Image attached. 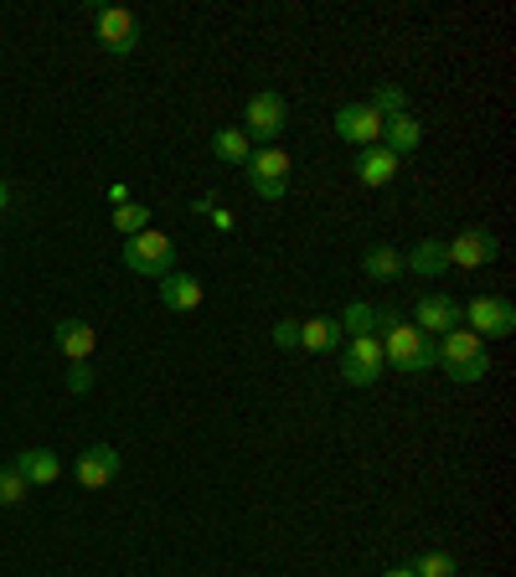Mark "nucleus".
Returning <instances> with one entry per match:
<instances>
[{
    "instance_id": "f257e3e1",
    "label": "nucleus",
    "mask_w": 516,
    "mask_h": 577,
    "mask_svg": "<svg viewBox=\"0 0 516 577\" xmlns=\"http://www.w3.org/2000/svg\"><path fill=\"white\" fill-rule=\"evenodd\" d=\"M377 330H383V361L398 372H429L439 366V341L424 335L413 320H403L398 309H377Z\"/></svg>"
},
{
    "instance_id": "f03ea898",
    "label": "nucleus",
    "mask_w": 516,
    "mask_h": 577,
    "mask_svg": "<svg viewBox=\"0 0 516 577\" xmlns=\"http://www.w3.org/2000/svg\"><path fill=\"white\" fill-rule=\"evenodd\" d=\"M439 366L455 381H485V372H491L485 341L476 330H449V335H439Z\"/></svg>"
},
{
    "instance_id": "7ed1b4c3",
    "label": "nucleus",
    "mask_w": 516,
    "mask_h": 577,
    "mask_svg": "<svg viewBox=\"0 0 516 577\" xmlns=\"http://www.w3.org/2000/svg\"><path fill=\"white\" fill-rule=\"evenodd\" d=\"M125 269L140 273V279H166V273H176V243H171L166 233H140L125 243Z\"/></svg>"
},
{
    "instance_id": "20e7f679",
    "label": "nucleus",
    "mask_w": 516,
    "mask_h": 577,
    "mask_svg": "<svg viewBox=\"0 0 516 577\" xmlns=\"http://www.w3.org/2000/svg\"><path fill=\"white\" fill-rule=\"evenodd\" d=\"M465 309V320H470V330H476L480 341H501V335H512L516 330V305L512 299H501V294H480V299H470Z\"/></svg>"
},
{
    "instance_id": "39448f33",
    "label": "nucleus",
    "mask_w": 516,
    "mask_h": 577,
    "mask_svg": "<svg viewBox=\"0 0 516 577\" xmlns=\"http://www.w3.org/2000/svg\"><path fill=\"white\" fill-rule=\"evenodd\" d=\"M93 32H98V47L114 57H129L140 47V21L119 5H93Z\"/></svg>"
},
{
    "instance_id": "423d86ee",
    "label": "nucleus",
    "mask_w": 516,
    "mask_h": 577,
    "mask_svg": "<svg viewBox=\"0 0 516 577\" xmlns=\"http://www.w3.org/2000/svg\"><path fill=\"white\" fill-rule=\"evenodd\" d=\"M248 186H254L263 201H284V191H290V155L284 150H258V155H248Z\"/></svg>"
},
{
    "instance_id": "0eeeda50",
    "label": "nucleus",
    "mask_w": 516,
    "mask_h": 577,
    "mask_svg": "<svg viewBox=\"0 0 516 577\" xmlns=\"http://www.w3.org/2000/svg\"><path fill=\"white\" fill-rule=\"evenodd\" d=\"M243 134L248 140H263V144H274L279 134H284V125H290V104L279 98L274 89H263V93H254L248 98V114H243Z\"/></svg>"
},
{
    "instance_id": "6e6552de",
    "label": "nucleus",
    "mask_w": 516,
    "mask_h": 577,
    "mask_svg": "<svg viewBox=\"0 0 516 577\" xmlns=\"http://www.w3.org/2000/svg\"><path fill=\"white\" fill-rule=\"evenodd\" d=\"M383 341L377 335H356V341H347V351H341V381L347 387H372V381L383 377Z\"/></svg>"
},
{
    "instance_id": "1a4fd4ad",
    "label": "nucleus",
    "mask_w": 516,
    "mask_h": 577,
    "mask_svg": "<svg viewBox=\"0 0 516 577\" xmlns=\"http://www.w3.org/2000/svg\"><path fill=\"white\" fill-rule=\"evenodd\" d=\"M119 469H125V459H119L114 444H89V449L78 454L73 480L83 490H104V485H114V474H119Z\"/></svg>"
},
{
    "instance_id": "9d476101",
    "label": "nucleus",
    "mask_w": 516,
    "mask_h": 577,
    "mask_svg": "<svg viewBox=\"0 0 516 577\" xmlns=\"http://www.w3.org/2000/svg\"><path fill=\"white\" fill-rule=\"evenodd\" d=\"M336 134L356 150H367V144H383V114L372 104H347L336 108Z\"/></svg>"
},
{
    "instance_id": "9b49d317",
    "label": "nucleus",
    "mask_w": 516,
    "mask_h": 577,
    "mask_svg": "<svg viewBox=\"0 0 516 577\" xmlns=\"http://www.w3.org/2000/svg\"><path fill=\"white\" fill-rule=\"evenodd\" d=\"M460 320H465V309H460V299H449V294H424L419 305H413V325L424 330V335H449V330H460Z\"/></svg>"
},
{
    "instance_id": "f8f14e48",
    "label": "nucleus",
    "mask_w": 516,
    "mask_h": 577,
    "mask_svg": "<svg viewBox=\"0 0 516 577\" xmlns=\"http://www.w3.org/2000/svg\"><path fill=\"white\" fill-rule=\"evenodd\" d=\"M496 237L485 233V227H465L455 243H444V258L455 263V269H485L491 258H496Z\"/></svg>"
},
{
    "instance_id": "ddd939ff",
    "label": "nucleus",
    "mask_w": 516,
    "mask_h": 577,
    "mask_svg": "<svg viewBox=\"0 0 516 577\" xmlns=\"http://www.w3.org/2000/svg\"><path fill=\"white\" fill-rule=\"evenodd\" d=\"M155 294H161V305L176 309V315L202 305V284H197L191 273H166V279H155Z\"/></svg>"
},
{
    "instance_id": "4468645a",
    "label": "nucleus",
    "mask_w": 516,
    "mask_h": 577,
    "mask_svg": "<svg viewBox=\"0 0 516 577\" xmlns=\"http://www.w3.org/2000/svg\"><path fill=\"white\" fill-rule=\"evenodd\" d=\"M52 341H57V351H62L68 361H89L93 345H98V335H93L89 320H57L52 325Z\"/></svg>"
},
{
    "instance_id": "2eb2a0df",
    "label": "nucleus",
    "mask_w": 516,
    "mask_h": 577,
    "mask_svg": "<svg viewBox=\"0 0 516 577\" xmlns=\"http://www.w3.org/2000/svg\"><path fill=\"white\" fill-rule=\"evenodd\" d=\"M383 144L403 161V155H413V150L424 144V125H419L413 114H392V119H383Z\"/></svg>"
},
{
    "instance_id": "dca6fc26",
    "label": "nucleus",
    "mask_w": 516,
    "mask_h": 577,
    "mask_svg": "<svg viewBox=\"0 0 516 577\" xmlns=\"http://www.w3.org/2000/svg\"><path fill=\"white\" fill-rule=\"evenodd\" d=\"M398 155L387 150V144H367L362 155H356V176H362V186H387V180L398 176Z\"/></svg>"
},
{
    "instance_id": "f3484780",
    "label": "nucleus",
    "mask_w": 516,
    "mask_h": 577,
    "mask_svg": "<svg viewBox=\"0 0 516 577\" xmlns=\"http://www.w3.org/2000/svg\"><path fill=\"white\" fill-rule=\"evenodd\" d=\"M16 469H21V480H26V485H57V480H62V459H57L52 449L16 454Z\"/></svg>"
},
{
    "instance_id": "a211bd4d",
    "label": "nucleus",
    "mask_w": 516,
    "mask_h": 577,
    "mask_svg": "<svg viewBox=\"0 0 516 577\" xmlns=\"http://www.w3.org/2000/svg\"><path fill=\"white\" fill-rule=\"evenodd\" d=\"M403 269L419 273V279H439V273L449 269V258H444V243H439V237H424L419 248L403 252Z\"/></svg>"
},
{
    "instance_id": "6ab92c4d",
    "label": "nucleus",
    "mask_w": 516,
    "mask_h": 577,
    "mask_svg": "<svg viewBox=\"0 0 516 577\" xmlns=\"http://www.w3.org/2000/svg\"><path fill=\"white\" fill-rule=\"evenodd\" d=\"M362 273H367V279H377V284H387V279H403V248L372 243V248L362 252Z\"/></svg>"
},
{
    "instance_id": "aec40b11",
    "label": "nucleus",
    "mask_w": 516,
    "mask_h": 577,
    "mask_svg": "<svg viewBox=\"0 0 516 577\" xmlns=\"http://www.w3.org/2000/svg\"><path fill=\"white\" fill-rule=\"evenodd\" d=\"M341 341H347V335H341V320L315 315V320L300 325V345H305V351H320V356H326V351H341Z\"/></svg>"
},
{
    "instance_id": "412c9836",
    "label": "nucleus",
    "mask_w": 516,
    "mask_h": 577,
    "mask_svg": "<svg viewBox=\"0 0 516 577\" xmlns=\"http://www.w3.org/2000/svg\"><path fill=\"white\" fill-rule=\"evenodd\" d=\"M212 155H218L222 165H248L254 140H248L243 129H218V134H212Z\"/></svg>"
},
{
    "instance_id": "4be33fe9",
    "label": "nucleus",
    "mask_w": 516,
    "mask_h": 577,
    "mask_svg": "<svg viewBox=\"0 0 516 577\" xmlns=\"http://www.w3.org/2000/svg\"><path fill=\"white\" fill-rule=\"evenodd\" d=\"M114 233L125 237H140L150 233V207H140V201H125V207H114Z\"/></svg>"
},
{
    "instance_id": "5701e85b",
    "label": "nucleus",
    "mask_w": 516,
    "mask_h": 577,
    "mask_svg": "<svg viewBox=\"0 0 516 577\" xmlns=\"http://www.w3.org/2000/svg\"><path fill=\"white\" fill-rule=\"evenodd\" d=\"M372 330H377V309L362 305V299H351L347 315H341V335H351V341H356V335H372Z\"/></svg>"
},
{
    "instance_id": "b1692460",
    "label": "nucleus",
    "mask_w": 516,
    "mask_h": 577,
    "mask_svg": "<svg viewBox=\"0 0 516 577\" xmlns=\"http://www.w3.org/2000/svg\"><path fill=\"white\" fill-rule=\"evenodd\" d=\"M32 495V485L21 480V469L16 464H0V510H11V505H21Z\"/></svg>"
},
{
    "instance_id": "393cba45",
    "label": "nucleus",
    "mask_w": 516,
    "mask_h": 577,
    "mask_svg": "<svg viewBox=\"0 0 516 577\" xmlns=\"http://www.w3.org/2000/svg\"><path fill=\"white\" fill-rule=\"evenodd\" d=\"M367 104L377 108V114H383V119H392V114H408V93L398 89V83H383V89L372 93Z\"/></svg>"
},
{
    "instance_id": "a878e982",
    "label": "nucleus",
    "mask_w": 516,
    "mask_h": 577,
    "mask_svg": "<svg viewBox=\"0 0 516 577\" xmlns=\"http://www.w3.org/2000/svg\"><path fill=\"white\" fill-rule=\"evenodd\" d=\"M460 573V562L449 557V552H424V557L413 562V577H455Z\"/></svg>"
},
{
    "instance_id": "bb28decb",
    "label": "nucleus",
    "mask_w": 516,
    "mask_h": 577,
    "mask_svg": "<svg viewBox=\"0 0 516 577\" xmlns=\"http://www.w3.org/2000/svg\"><path fill=\"white\" fill-rule=\"evenodd\" d=\"M68 392H73V397L93 392V366H89V361H73V372H68Z\"/></svg>"
},
{
    "instance_id": "cd10ccee",
    "label": "nucleus",
    "mask_w": 516,
    "mask_h": 577,
    "mask_svg": "<svg viewBox=\"0 0 516 577\" xmlns=\"http://www.w3.org/2000/svg\"><path fill=\"white\" fill-rule=\"evenodd\" d=\"M274 345L279 351H295L300 345V320H279L274 325Z\"/></svg>"
},
{
    "instance_id": "c85d7f7f",
    "label": "nucleus",
    "mask_w": 516,
    "mask_h": 577,
    "mask_svg": "<svg viewBox=\"0 0 516 577\" xmlns=\"http://www.w3.org/2000/svg\"><path fill=\"white\" fill-rule=\"evenodd\" d=\"M212 222H218L222 233H233V212H222V207H212Z\"/></svg>"
},
{
    "instance_id": "c756f323",
    "label": "nucleus",
    "mask_w": 516,
    "mask_h": 577,
    "mask_svg": "<svg viewBox=\"0 0 516 577\" xmlns=\"http://www.w3.org/2000/svg\"><path fill=\"white\" fill-rule=\"evenodd\" d=\"M129 201V186H109V207H125Z\"/></svg>"
},
{
    "instance_id": "7c9ffc66",
    "label": "nucleus",
    "mask_w": 516,
    "mask_h": 577,
    "mask_svg": "<svg viewBox=\"0 0 516 577\" xmlns=\"http://www.w3.org/2000/svg\"><path fill=\"white\" fill-rule=\"evenodd\" d=\"M5 207H11V186L0 180V212H5Z\"/></svg>"
},
{
    "instance_id": "2f4dec72",
    "label": "nucleus",
    "mask_w": 516,
    "mask_h": 577,
    "mask_svg": "<svg viewBox=\"0 0 516 577\" xmlns=\"http://www.w3.org/2000/svg\"><path fill=\"white\" fill-rule=\"evenodd\" d=\"M383 577H413V567H387Z\"/></svg>"
}]
</instances>
